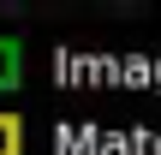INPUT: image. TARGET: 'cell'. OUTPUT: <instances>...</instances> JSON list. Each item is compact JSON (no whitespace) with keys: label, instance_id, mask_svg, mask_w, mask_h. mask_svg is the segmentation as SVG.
<instances>
[{"label":"cell","instance_id":"cell-1","mask_svg":"<svg viewBox=\"0 0 161 155\" xmlns=\"http://www.w3.org/2000/svg\"><path fill=\"white\" fill-rule=\"evenodd\" d=\"M18 78H24V48H18L12 36H0V96L18 90Z\"/></svg>","mask_w":161,"mask_h":155},{"label":"cell","instance_id":"cell-2","mask_svg":"<svg viewBox=\"0 0 161 155\" xmlns=\"http://www.w3.org/2000/svg\"><path fill=\"white\" fill-rule=\"evenodd\" d=\"M0 155H24V119L12 108H0Z\"/></svg>","mask_w":161,"mask_h":155}]
</instances>
